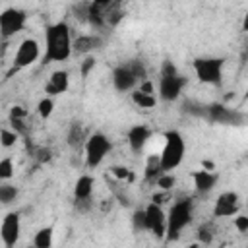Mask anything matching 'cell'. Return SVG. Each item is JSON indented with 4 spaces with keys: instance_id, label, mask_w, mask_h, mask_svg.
Returning a JSON list of instances; mask_svg holds the SVG:
<instances>
[{
    "instance_id": "obj_13",
    "label": "cell",
    "mask_w": 248,
    "mask_h": 248,
    "mask_svg": "<svg viewBox=\"0 0 248 248\" xmlns=\"http://www.w3.org/2000/svg\"><path fill=\"white\" fill-rule=\"evenodd\" d=\"M240 209V198L236 192L229 190L217 196L213 203V217H234Z\"/></svg>"
},
{
    "instance_id": "obj_3",
    "label": "cell",
    "mask_w": 248,
    "mask_h": 248,
    "mask_svg": "<svg viewBox=\"0 0 248 248\" xmlns=\"http://www.w3.org/2000/svg\"><path fill=\"white\" fill-rule=\"evenodd\" d=\"M163 138H165V143H163V149L159 153L161 167H163L165 172H170L182 163L184 151H186V143H184V138H182V134L178 130H167Z\"/></svg>"
},
{
    "instance_id": "obj_12",
    "label": "cell",
    "mask_w": 248,
    "mask_h": 248,
    "mask_svg": "<svg viewBox=\"0 0 248 248\" xmlns=\"http://www.w3.org/2000/svg\"><path fill=\"white\" fill-rule=\"evenodd\" d=\"M205 118L209 122H215V124H240L242 122V114L221 105V103H211V105H205Z\"/></svg>"
},
{
    "instance_id": "obj_24",
    "label": "cell",
    "mask_w": 248,
    "mask_h": 248,
    "mask_svg": "<svg viewBox=\"0 0 248 248\" xmlns=\"http://www.w3.org/2000/svg\"><path fill=\"white\" fill-rule=\"evenodd\" d=\"M132 103L140 108H153L157 105V97L155 95H145V93L134 89L132 91Z\"/></svg>"
},
{
    "instance_id": "obj_2",
    "label": "cell",
    "mask_w": 248,
    "mask_h": 248,
    "mask_svg": "<svg viewBox=\"0 0 248 248\" xmlns=\"http://www.w3.org/2000/svg\"><path fill=\"white\" fill-rule=\"evenodd\" d=\"M194 219V202L192 198H180L172 202L169 213H167V242L178 240L182 231L192 223Z\"/></svg>"
},
{
    "instance_id": "obj_32",
    "label": "cell",
    "mask_w": 248,
    "mask_h": 248,
    "mask_svg": "<svg viewBox=\"0 0 248 248\" xmlns=\"http://www.w3.org/2000/svg\"><path fill=\"white\" fill-rule=\"evenodd\" d=\"M196 236H198V242H200L202 246H203V244H211V242H213V231H211V227H209V225H200V227H198Z\"/></svg>"
},
{
    "instance_id": "obj_46",
    "label": "cell",
    "mask_w": 248,
    "mask_h": 248,
    "mask_svg": "<svg viewBox=\"0 0 248 248\" xmlns=\"http://www.w3.org/2000/svg\"><path fill=\"white\" fill-rule=\"evenodd\" d=\"M244 99L248 101V87H246V91H244Z\"/></svg>"
},
{
    "instance_id": "obj_36",
    "label": "cell",
    "mask_w": 248,
    "mask_h": 248,
    "mask_svg": "<svg viewBox=\"0 0 248 248\" xmlns=\"http://www.w3.org/2000/svg\"><path fill=\"white\" fill-rule=\"evenodd\" d=\"M31 157L39 163H46L50 159V149L46 147H31Z\"/></svg>"
},
{
    "instance_id": "obj_43",
    "label": "cell",
    "mask_w": 248,
    "mask_h": 248,
    "mask_svg": "<svg viewBox=\"0 0 248 248\" xmlns=\"http://www.w3.org/2000/svg\"><path fill=\"white\" fill-rule=\"evenodd\" d=\"M242 31H246L248 33V12L244 14V17H242Z\"/></svg>"
},
{
    "instance_id": "obj_21",
    "label": "cell",
    "mask_w": 248,
    "mask_h": 248,
    "mask_svg": "<svg viewBox=\"0 0 248 248\" xmlns=\"http://www.w3.org/2000/svg\"><path fill=\"white\" fill-rule=\"evenodd\" d=\"M52 242H54V229L50 225L39 229L33 236V246L35 248H52Z\"/></svg>"
},
{
    "instance_id": "obj_16",
    "label": "cell",
    "mask_w": 248,
    "mask_h": 248,
    "mask_svg": "<svg viewBox=\"0 0 248 248\" xmlns=\"http://www.w3.org/2000/svg\"><path fill=\"white\" fill-rule=\"evenodd\" d=\"M217 180H219V176H217L213 170L200 169V170H194V172H192V182H194V188H196V192H198V194H202V196L209 194V192L215 188Z\"/></svg>"
},
{
    "instance_id": "obj_14",
    "label": "cell",
    "mask_w": 248,
    "mask_h": 248,
    "mask_svg": "<svg viewBox=\"0 0 248 248\" xmlns=\"http://www.w3.org/2000/svg\"><path fill=\"white\" fill-rule=\"evenodd\" d=\"M68 87H70V74L66 70H56L50 74L48 81L45 83V93L46 97H56V95L66 93Z\"/></svg>"
},
{
    "instance_id": "obj_19",
    "label": "cell",
    "mask_w": 248,
    "mask_h": 248,
    "mask_svg": "<svg viewBox=\"0 0 248 248\" xmlns=\"http://www.w3.org/2000/svg\"><path fill=\"white\" fill-rule=\"evenodd\" d=\"M93 186H95V178L91 174H81L78 176L76 184H74V198L76 200H91L93 196Z\"/></svg>"
},
{
    "instance_id": "obj_27",
    "label": "cell",
    "mask_w": 248,
    "mask_h": 248,
    "mask_svg": "<svg viewBox=\"0 0 248 248\" xmlns=\"http://www.w3.org/2000/svg\"><path fill=\"white\" fill-rule=\"evenodd\" d=\"M37 112H39V116H41L43 120L50 118L52 112H54V101H52V97H45V99H41L39 105H37Z\"/></svg>"
},
{
    "instance_id": "obj_44",
    "label": "cell",
    "mask_w": 248,
    "mask_h": 248,
    "mask_svg": "<svg viewBox=\"0 0 248 248\" xmlns=\"http://www.w3.org/2000/svg\"><path fill=\"white\" fill-rule=\"evenodd\" d=\"M242 56H244V58H248V41L244 43V48H242Z\"/></svg>"
},
{
    "instance_id": "obj_18",
    "label": "cell",
    "mask_w": 248,
    "mask_h": 248,
    "mask_svg": "<svg viewBox=\"0 0 248 248\" xmlns=\"http://www.w3.org/2000/svg\"><path fill=\"white\" fill-rule=\"evenodd\" d=\"M101 45H103V39L97 33H93V35H79V37L74 39V52L89 56V52L101 48Z\"/></svg>"
},
{
    "instance_id": "obj_47",
    "label": "cell",
    "mask_w": 248,
    "mask_h": 248,
    "mask_svg": "<svg viewBox=\"0 0 248 248\" xmlns=\"http://www.w3.org/2000/svg\"><path fill=\"white\" fill-rule=\"evenodd\" d=\"M27 248H35V246H27Z\"/></svg>"
},
{
    "instance_id": "obj_28",
    "label": "cell",
    "mask_w": 248,
    "mask_h": 248,
    "mask_svg": "<svg viewBox=\"0 0 248 248\" xmlns=\"http://www.w3.org/2000/svg\"><path fill=\"white\" fill-rule=\"evenodd\" d=\"M132 227L136 232L147 231V219H145V207L143 209H136L132 213Z\"/></svg>"
},
{
    "instance_id": "obj_10",
    "label": "cell",
    "mask_w": 248,
    "mask_h": 248,
    "mask_svg": "<svg viewBox=\"0 0 248 248\" xmlns=\"http://www.w3.org/2000/svg\"><path fill=\"white\" fill-rule=\"evenodd\" d=\"M186 85V78L176 74V76H161L159 78V99L165 103H172L180 97L182 89Z\"/></svg>"
},
{
    "instance_id": "obj_23",
    "label": "cell",
    "mask_w": 248,
    "mask_h": 248,
    "mask_svg": "<svg viewBox=\"0 0 248 248\" xmlns=\"http://www.w3.org/2000/svg\"><path fill=\"white\" fill-rule=\"evenodd\" d=\"M66 140H68V145H70V147H74V149H78L81 143H85L83 140H87V138H85V132H83V128H81V124H79V122H74V124L70 126Z\"/></svg>"
},
{
    "instance_id": "obj_39",
    "label": "cell",
    "mask_w": 248,
    "mask_h": 248,
    "mask_svg": "<svg viewBox=\"0 0 248 248\" xmlns=\"http://www.w3.org/2000/svg\"><path fill=\"white\" fill-rule=\"evenodd\" d=\"M176 74H178V68L174 66V62L165 60L161 64V76H176Z\"/></svg>"
},
{
    "instance_id": "obj_7",
    "label": "cell",
    "mask_w": 248,
    "mask_h": 248,
    "mask_svg": "<svg viewBox=\"0 0 248 248\" xmlns=\"http://www.w3.org/2000/svg\"><path fill=\"white\" fill-rule=\"evenodd\" d=\"M39 54H41V46H39V43H37L35 39H31V37H29V39H23V41L19 43L17 50H16L14 66H12V72H10V74L19 72V70L31 66L33 62H37Z\"/></svg>"
},
{
    "instance_id": "obj_37",
    "label": "cell",
    "mask_w": 248,
    "mask_h": 248,
    "mask_svg": "<svg viewBox=\"0 0 248 248\" xmlns=\"http://www.w3.org/2000/svg\"><path fill=\"white\" fill-rule=\"evenodd\" d=\"M170 200H172L170 192H165V190H157V192L151 196V202L157 203V205H165V203L170 202Z\"/></svg>"
},
{
    "instance_id": "obj_38",
    "label": "cell",
    "mask_w": 248,
    "mask_h": 248,
    "mask_svg": "<svg viewBox=\"0 0 248 248\" xmlns=\"http://www.w3.org/2000/svg\"><path fill=\"white\" fill-rule=\"evenodd\" d=\"M234 229L238 231V232H248V215H242V213H238V215H234Z\"/></svg>"
},
{
    "instance_id": "obj_26",
    "label": "cell",
    "mask_w": 248,
    "mask_h": 248,
    "mask_svg": "<svg viewBox=\"0 0 248 248\" xmlns=\"http://www.w3.org/2000/svg\"><path fill=\"white\" fill-rule=\"evenodd\" d=\"M108 170H110V174H112L116 180H120V182H132V180L136 178L134 172H132L128 167H124V165H114V167H110Z\"/></svg>"
},
{
    "instance_id": "obj_6",
    "label": "cell",
    "mask_w": 248,
    "mask_h": 248,
    "mask_svg": "<svg viewBox=\"0 0 248 248\" xmlns=\"http://www.w3.org/2000/svg\"><path fill=\"white\" fill-rule=\"evenodd\" d=\"M27 23V14L21 8H6L0 14V35L4 41H8L10 37L17 35L19 31L25 29Z\"/></svg>"
},
{
    "instance_id": "obj_31",
    "label": "cell",
    "mask_w": 248,
    "mask_h": 248,
    "mask_svg": "<svg viewBox=\"0 0 248 248\" xmlns=\"http://www.w3.org/2000/svg\"><path fill=\"white\" fill-rule=\"evenodd\" d=\"M14 176V159L12 157H4L0 161V180L8 182Z\"/></svg>"
},
{
    "instance_id": "obj_20",
    "label": "cell",
    "mask_w": 248,
    "mask_h": 248,
    "mask_svg": "<svg viewBox=\"0 0 248 248\" xmlns=\"http://www.w3.org/2000/svg\"><path fill=\"white\" fill-rule=\"evenodd\" d=\"M163 167H161V157L159 155H149L147 161H145V170H143V178L145 182H151L155 184L157 178L163 174Z\"/></svg>"
},
{
    "instance_id": "obj_15",
    "label": "cell",
    "mask_w": 248,
    "mask_h": 248,
    "mask_svg": "<svg viewBox=\"0 0 248 248\" xmlns=\"http://www.w3.org/2000/svg\"><path fill=\"white\" fill-rule=\"evenodd\" d=\"M149 138H151V130H149V126H145V124H136V126H132V128L128 130V134H126L128 145H130V149H132L134 153H140V151L145 147V143L149 141Z\"/></svg>"
},
{
    "instance_id": "obj_11",
    "label": "cell",
    "mask_w": 248,
    "mask_h": 248,
    "mask_svg": "<svg viewBox=\"0 0 248 248\" xmlns=\"http://www.w3.org/2000/svg\"><path fill=\"white\" fill-rule=\"evenodd\" d=\"M19 232H21V217L17 211H10L4 215L2 219V227H0V236L6 248H14L19 240Z\"/></svg>"
},
{
    "instance_id": "obj_45",
    "label": "cell",
    "mask_w": 248,
    "mask_h": 248,
    "mask_svg": "<svg viewBox=\"0 0 248 248\" xmlns=\"http://www.w3.org/2000/svg\"><path fill=\"white\" fill-rule=\"evenodd\" d=\"M186 248H202V244H200V242H192V244H188Z\"/></svg>"
},
{
    "instance_id": "obj_17",
    "label": "cell",
    "mask_w": 248,
    "mask_h": 248,
    "mask_svg": "<svg viewBox=\"0 0 248 248\" xmlns=\"http://www.w3.org/2000/svg\"><path fill=\"white\" fill-rule=\"evenodd\" d=\"M107 4H108V0H95V2H89L87 23H89L93 29H103V27H107V16H105Z\"/></svg>"
},
{
    "instance_id": "obj_4",
    "label": "cell",
    "mask_w": 248,
    "mask_h": 248,
    "mask_svg": "<svg viewBox=\"0 0 248 248\" xmlns=\"http://www.w3.org/2000/svg\"><path fill=\"white\" fill-rule=\"evenodd\" d=\"M194 74L202 83L209 85H219L223 78V68H225V58L221 56H200L192 62Z\"/></svg>"
},
{
    "instance_id": "obj_42",
    "label": "cell",
    "mask_w": 248,
    "mask_h": 248,
    "mask_svg": "<svg viewBox=\"0 0 248 248\" xmlns=\"http://www.w3.org/2000/svg\"><path fill=\"white\" fill-rule=\"evenodd\" d=\"M25 116H27V110H25L23 107H19V105L12 107V110H10V118H21V120H25Z\"/></svg>"
},
{
    "instance_id": "obj_33",
    "label": "cell",
    "mask_w": 248,
    "mask_h": 248,
    "mask_svg": "<svg viewBox=\"0 0 248 248\" xmlns=\"http://www.w3.org/2000/svg\"><path fill=\"white\" fill-rule=\"evenodd\" d=\"M87 12H89V2H79L72 6V14L79 21H87Z\"/></svg>"
},
{
    "instance_id": "obj_41",
    "label": "cell",
    "mask_w": 248,
    "mask_h": 248,
    "mask_svg": "<svg viewBox=\"0 0 248 248\" xmlns=\"http://www.w3.org/2000/svg\"><path fill=\"white\" fill-rule=\"evenodd\" d=\"M138 91H141V93H145V95H155V87H153V81H151V79H145V81H141V83L138 85Z\"/></svg>"
},
{
    "instance_id": "obj_8",
    "label": "cell",
    "mask_w": 248,
    "mask_h": 248,
    "mask_svg": "<svg viewBox=\"0 0 248 248\" xmlns=\"http://www.w3.org/2000/svg\"><path fill=\"white\" fill-rule=\"evenodd\" d=\"M145 219H147V231L155 238H165L167 236V213L163 205H157L149 202L145 205Z\"/></svg>"
},
{
    "instance_id": "obj_1",
    "label": "cell",
    "mask_w": 248,
    "mask_h": 248,
    "mask_svg": "<svg viewBox=\"0 0 248 248\" xmlns=\"http://www.w3.org/2000/svg\"><path fill=\"white\" fill-rule=\"evenodd\" d=\"M46 41V52H45V64L50 62H66L74 52V41H72V29L66 21H56L46 27L45 31Z\"/></svg>"
},
{
    "instance_id": "obj_9",
    "label": "cell",
    "mask_w": 248,
    "mask_h": 248,
    "mask_svg": "<svg viewBox=\"0 0 248 248\" xmlns=\"http://www.w3.org/2000/svg\"><path fill=\"white\" fill-rule=\"evenodd\" d=\"M112 85L116 91L124 93V91H132L136 85H140V79L132 68V62H124V64H118L114 70H112Z\"/></svg>"
},
{
    "instance_id": "obj_35",
    "label": "cell",
    "mask_w": 248,
    "mask_h": 248,
    "mask_svg": "<svg viewBox=\"0 0 248 248\" xmlns=\"http://www.w3.org/2000/svg\"><path fill=\"white\" fill-rule=\"evenodd\" d=\"M10 124H12V130L17 132L19 136H23V138L29 136V126L25 124V120H21V118H10Z\"/></svg>"
},
{
    "instance_id": "obj_29",
    "label": "cell",
    "mask_w": 248,
    "mask_h": 248,
    "mask_svg": "<svg viewBox=\"0 0 248 248\" xmlns=\"http://www.w3.org/2000/svg\"><path fill=\"white\" fill-rule=\"evenodd\" d=\"M155 186L159 188V190H165V192H170L174 186H176V176L174 174H170V172H163L159 178H157V182H155Z\"/></svg>"
},
{
    "instance_id": "obj_30",
    "label": "cell",
    "mask_w": 248,
    "mask_h": 248,
    "mask_svg": "<svg viewBox=\"0 0 248 248\" xmlns=\"http://www.w3.org/2000/svg\"><path fill=\"white\" fill-rule=\"evenodd\" d=\"M19 140V134L17 132H14V130H8V128H2L0 130V145L2 147H12V145H16V141Z\"/></svg>"
},
{
    "instance_id": "obj_5",
    "label": "cell",
    "mask_w": 248,
    "mask_h": 248,
    "mask_svg": "<svg viewBox=\"0 0 248 248\" xmlns=\"http://www.w3.org/2000/svg\"><path fill=\"white\" fill-rule=\"evenodd\" d=\"M112 143L110 140L103 134V132H93L91 136H87L85 143H83V151H85V165L89 169H97L105 157L110 153Z\"/></svg>"
},
{
    "instance_id": "obj_22",
    "label": "cell",
    "mask_w": 248,
    "mask_h": 248,
    "mask_svg": "<svg viewBox=\"0 0 248 248\" xmlns=\"http://www.w3.org/2000/svg\"><path fill=\"white\" fill-rule=\"evenodd\" d=\"M105 16H107V27H116L124 19V12H122L120 2H108Z\"/></svg>"
},
{
    "instance_id": "obj_40",
    "label": "cell",
    "mask_w": 248,
    "mask_h": 248,
    "mask_svg": "<svg viewBox=\"0 0 248 248\" xmlns=\"http://www.w3.org/2000/svg\"><path fill=\"white\" fill-rule=\"evenodd\" d=\"M74 207H76L78 213H87L93 207V202L91 200H76L74 202Z\"/></svg>"
},
{
    "instance_id": "obj_34",
    "label": "cell",
    "mask_w": 248,
    "mask_h": 248,
    "mask_svg": "<svg viewBox=\"0 0 248 248\" xmlns=\"http://www.w3.org/2000/svg\"><path fill=\"white\" fill-rule=\"evenodd\" d=\"M95 64H97V60H95V56H85L81 62H79V74H81V78H87L91 72H93V68H95Z\"/></svg>"
},
{
    "instance_id": "obj_25",
    "label": "cell",
    "mask_w": 248,
    "mask_h": 248,
    "mask_svg": "<svg viewBox=\"0 0 248 248\" xmlns=\"http://www.w3.org/2000/svg\"><path fill=\"white\" fill-rule=\"evenodd\" d=\"M17 194H19V190L14 184H10V182H2L0 184V203L2 205H8V203L16 202Z\"/></svg>"
}]
</instances>
